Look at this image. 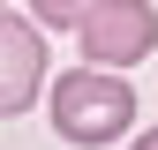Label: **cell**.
Segmentation results:
<instances>
[{"instance_id":"obj_1","label":"cell","mask_w":158,"mask_h":150,"mask_svg":"<svg viewBox=\"0 0 158 150\" xmlns=\"http://www.w3.org/2000/svg\"><path fill=\"white\" fill-rule=\"evenodd\" d=\"M45 112H53V135L75 143V150H106L135 128V90L121 68H75L45 90Z\"/></svg>"},{"instance_id":"obj_2","label":"cell","mask_w":158,"mask_h":150,"mask_svg":"<svg viewBox=\"0 0 158 150\" xmlns=\"http://www.w3.org/2000/svg\"><path fill=\"white\" fill-rule=\"evenodd\" d=\"M75 45H83L90 68H143L158 53V8L151 0H98V8L75 23Z\"/></svg>"},{"instance_id":"obj_3","label":"cell","mask_w":158,"mask_h":150,"mask_svg":"<svg viewBox=\"0 0 158 150\" xmlns=\"http://www.w3.org/2000/svg\"><path fill=\"white\" fill-rule=\"evenodd\" d=\"M45 90H53L45 83V30L30 15H0V105H8V120L30 112Z\"/></svg>"},{"instance_id":"obj_4","label":"cell","mask_w":158,"mask_h":150,"mask_svg":"<svg viewBox=\"0 0 158 150\" xmlns=\"http://www.w3.org/2000/svg\"><path fill=\"white\" fill-rule=\"evenodd\" d=\"M90 8H98V0H30V15H38L45 30H75Z\"/></svg>"},{"instance_id":"obj_5","label":"cell","mask_w":158,"mask_h":150,"mask_svg":"<svg viewBox=\"0 0 158 150\" xmlns=\"http://www.w3.org/2000/svg\"><path fill=\"white\" fill-rule=\"evenodd\" d=\"M128 150H158V128H143V135H128Z\"/></svg>"}]
</instances>
